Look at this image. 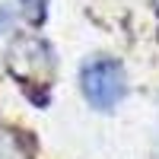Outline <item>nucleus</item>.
I'll list each match as a JSON object with an SVG mask.
<instances>
[{
  "instance_id": "nucleus-1",
  "label": "nucleus",
  "mask_w": 159,
  "mask_h": 159,
  "mask_svg": "<svg viewBox=\"0 0 159 159\" xmlns=\"http://www.w3.org/2000/svg\"><path fill=\"white\" fill-rule=\"evenodd\" d=\"M80 83H83V96L92 108L108 111L115 108L124 96V70L121 64L111 57H92L83 64V73H80Z\"/></svg>"
},
{
  "instance_id": "nucleus-2",
  "label": "nucleus",
  "mask_w": 159,
  "mask_h": 159,
  "mask_svg": "<svg viewBox=\"0 0 159 159\" xmlns=\"http://www.w3.org/2000/svg\"><path fill=\"white\" fill-rule=\"evenodd\" d=\"M19 3H22V13H25V19H29V22H42L45 19V3H48V0H19Z\"/></svg>"
},
{
  "instance_id": "nucleus-3",
  "label": "nucleus",
  "mask_w": 159,
  "mask_h": 159,
  "mask_svg": "<svg viewBox=\"0 0 159 159\" xmlns=\"http://www.w3.org/2000/svg\"><path fill=\"white\" fill-rule=\"evenodd\" d=\"M7 25H10V13H7L3 7H0V32H3V29H7Z\"/></svg>"
}]
</instances>
